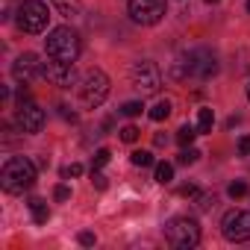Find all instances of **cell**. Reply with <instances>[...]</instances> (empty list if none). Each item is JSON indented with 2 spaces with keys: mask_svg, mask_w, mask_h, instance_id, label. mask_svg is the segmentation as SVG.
Returning a JSON list of instances; mask_svg holds the SVG:
<instances>
[{
  "mask_svg": "<svg viewBox=\"0 0 250 250\" xmlns=\"http://www.w3.org/2000/svg\"><path fill=\"white\" fill-rule=\"evenodd\" d=\"M36 183V165L27 156H12L6 159L3 171H0V186L9 194H24L27 188H33Z\"/></svg>",
  "mask_w": 250,
  "mask_h": 250,
  "instance_id": "1",
  "label": "cell"
},
{
  "mask_svg": "<svg viewBox=\"0 0 250 250\" xmlns=\"http://www.w3.org/2000/svg\"><path fill=\"white\" fill-rule=\"evenodd\" d=\"M77 94H80V103L85 109H97L106 97H109V77L100 71V68H91L83 74V80L77 83Z\"/></svg>",
  "mask_w": 250,
  "mask_h": 250,
  "instance_id": "2",
  "label": "cell"
},
{
  "mask_svg": "<svg viewBox=\"0 0 250 250\" xmlns=\"http://www.w3.org/2000/svg\"><path fill=\"white\" fill-rule=\"evenodd\" d=\"M44 50L50 59L59 62H74L80 56V36L71 27H56L47 39H44Z\"/></svg>",
  "mask_w": 250,
  "mask_h": 250,
  "instance_id": "3",
  "label": "cell"
},
{
  "mask_svg": "<svg viewBox=\"0 0 250 250\" xmlns=\"http://www.w3.org/2000/svg\"><path fill=\"white\" fill-rule=\"evenodd\" d=\"M165 238L171 247H180V250H188V247H197L200 244V224L188 215H180V218H171L165 224Z\"/></svg>",
  "mask_w": 250,
  "mask_h": 250,
  "instance_id": "4",
  "label": "cell"
},
{
  "mask_svg": "<svg viewBox=\"0 0 250 250\" xmlns=\"http://www.w3.org/2000/svg\"><path fill=\"white\" fill-rule=\"evenodd\" d=\"M47 21H50V12H47V3L44 0H24L21 9H18V27L24 33H44L47 30Z\"/></svg>",
  "mask_w": 250,
  "mask_h": 250,
  "instance_id": "5",
  "label": "cell"
},
{
  "mask_svg": "<svg viewBox=\"0 0 250 250\" xmlns=\"http://www.w3.org/2000/svg\"><path fill=\"white\" fill-rule=\"evenodd\" d=\"M130 80H133V88H136L142 97H147V94H156V91H159V85H162V71H159L156 62L142 59V62L133 65Z\"/></svg>",
  "mask_w": 250,
  "mask_h": 250,
  "instance_id": "6",
  "label": "cell"
},
{
  "mask_svg": "<svg viewBox=\"0 0 250 250\" xmlns=\"http://www.w3.org/2000/svg\"><path fill=\"white\" fill-rule=\"evenodd\" d=\"M130 18L142 27H153L165 18V0H130Z\"/></svg>",
  "mask_w": 250,
  "mask_h": 250,
  "instance_id": "7",
  "label": "cell"
},
{
  "mask_svg": "<svg viewBox=\"0 0 250 250\" xmlns=\"http://www.w3.org/2000/svg\"><path fill=\"white\" fill-rule=\"evenodd\" d=\"M221 232L227 241H247L250 238V212H244V209L227 212L221 221Z\"/></svg>",
  "mask_w": 250,
  "mask_h": 250,
  "instance_id": "8",
  "label": "cell"
},
{
  "mask_svg": "<svg viewBox=\"0 0 250 250\" xmlns=\"http://www.w3.org/2000/svg\"><path fill=\"white\" fill-rule=\"evenodd\" d=\"M15 124H18L21 133H39V130L44 127V109H39L33 100L18 103V109H15Z\"/></svg>",
  "mask_w": 250,
  "mask_h": 250,
  "instance_id": "9",
  "label": "cell"
},
{
  "mask_svg": "<svg viewBox=\"0 0 250 250\" xmlns=\"http://www.w3.org/2000/svg\"><path fill=\"white\" fill-rule=\"evenodd\" d=\"M188 68H191V80H209L218 74V59L209 50H188Z\"/></svg>",
  "mask_w": 250,
  "mask_h": 250,
  "instance_id": "10",
  "label": "cell"
},
{
  "mask_svg": "<svg viewBox=\"0 0 250 250\" xmlns=\"http://www.w3.org/2000/svg\"><path fill=\"white\" fill-rule=\"evenodd\" d=\"M12 77L27 85V83H33L36 77H44V65L39 62L36 53H21V56L12 62Z\"/></svg>",
  "mask_w": 250,
  "mask_h": 250,
  "instance_id": "11",
  "label": "cell"
},
{
  "mask_svg": "<svg viewBox=\"0 0 250 250\" xmlns=\"http://www.w3.org/2000/svg\"><path fill=\"white\" fill-rule=\"evenodd\" d=\"M44 77L59 85V88H71L77 85V71H74V62H59V59H50L44 62Z\"/></svg>",
  "mask_w": 250,
  "mask_h": 250,
  "instance_id": "12",
  "label": "cell"
},
{
  "mask_svg": "<svg viewBox=\"0 0 250 250\" xmlns=\"http://www.w3.org/2000/svg\"><path fill=\"white\" fill-rule=\"evenodd\" d=\"M50 3H53L56 12L65 15V18H74V15H80V9H83L80 0H50Z\"/></svg>",
  "mask_w": 250,
  "mask_h": 250,
  "instance_id": "13",
  "label": "cell"
},
{
  "mask_svg": "<svg viewBox=\"0 0 250 250\" xmlns=\"http://www.w3.org/2000/svg\"><path fill=\"white\" fill-rule=\"evenodd\" d=\"M30 209H33V221H36V224H47L50 209H47V203H44L42 197H33V200H30Z\"/></svg>",
  "mask_w": 250,
  "mask_h": 250,
  "instance_id": "14",
  "label": "cell"
},
{
  "mask_svg": "<svg viewBox=\"0 0 250 250\" xmlns=\"http://www.w3.org/2000/svg\"><path fill=\"white\" fill-rule=\"evenodd\" d=\"M212 124H215V112L212 109H200L197 112V133H212Z\"/></svg>",
  "mask_w": 250,
  "mask_h": 250,
  "instance_id": "15",
  "label": "cell"
},
{
  "mask_svg": "<svg viewBox=\"0 0 250 250\" xmlns=\"http://www.w3.org/2000/svg\"><path fill=\"white\" fill-rule=\"evenodd\" d=\"M153 121H165L168 115H171V100H156L153 106H150V112H147Z\"/></svg>",
  "mask_w": 250,
  "mask_h": 250,
  "instance_id": "16",
  "label": "cell"
},
{
  "mask_svg": "<svg viewBox=\"0 0 250 250\" xmlns=\"http://www.w3.org/2000/svg\"><path fill=\"white\" fill-rule=\"evenodd\" d=\"M171 180H174V165H168V162H159V165H156V183L168 186Z\"/></svg>",
  "mask_w": 250,
  "mask_h": 250,
  "instance_id": "17",
  "label": "cell"
},
{
  "mask_svg": "<svg viewBox=\"0 0 250 250\" xmlns=\"http://www.w3.org/2000/svg\"><path fill=\"white\" fill-rule=\"evenodd\" d=\"M197 159H200V150H197V147H191V145H188V147H183V153L177 156V162H180V165H194Z\"/></svg>",
  "mask_w": 250,
  "mask_h": 250,
  "instance_id": "18",
  "label": "cell"
},
{
  "mask_svg": "<svg viewBox=\"0 0 250 250\" xmlns=\"http://www.w3.org/2000/svg\"><path fill=\"white\" fill-rule=\"evenodd\" d=\"M194 136H200L194 127H180V130H177V142H180L183 147H188V145L194 142Z\"/></svg>",
  "mask_w": 250,
  "mask_h": 250,
  "instance_id": "19",
  "label": "cell"
},
{
  "mask_svg": "<svg viewBox=\"0 0 250 250\" xmlns=\"http://www.w3.org/2000/svg\"><path fill=\"white\" fill-rule=\"evenodd\" d=\"M130 159H133L136 168H150V165H153V153H147V150H136Z\"/></svg>",
  "mask_w": 250,
  "mask_h": 250,
  "instance_id": "20",
  "label": "cell"
},
{
  "mask_svg": "<svg viewBox=\"0 0 250 250\" xmlns=\"http://www.w3.org/2000/svg\"><path fill=\"white\" fill-rule=\"evenodd\" d=\"M91 186H94L97 191H106L109 180H106V174H100V168H91Z\"/></svg>",
  "mask_w": 250,
  "mask_h": 250,
  "instance_id": "21",
  "label": "cell"
},
{
  "mask_svg": "<svg viewBox=\"0 0 250 250\" xmlns=\"http://www.w3.org/2000/svg\"><path fill=\"white\" fill-rule=\"evenodd\" d=\"M215 194H197V212H209V209H215Z\"/></svg>",
  "mask_w": 250,
  "mask_h": 250,
  "instance_id": "22",
  "label": "cell"
},
{
  "mask_svg": "<svg viewBox=\"0 0 250 250\" xmlns=\"http://www.w3.org/2000/svg\"><path fill=\"white\" fill-rule=\"evenodd\" d=\"M139 136H142V133H139V127H133V124H127V127H124V130H121V139H124V142H127V145H133V142H139Z\"/></svg>",
  "mask_w": 250,
  "mask_h": 250,
  "instance_id": "23",
  "label": "cell"
},
{
  "mask_svg": "<svg viewBox=\"0 0 250 250\" xmlns=\"http://www.w3.org/2000/svg\"><path fill=\"white\" fill-rule=\"evenodd\" d=\"M142 109H145V106H142L139 100H130V103H124V106H121V112L127 115V118H136V115H142Z\"/></svg>",
  "mask_w": 250,
  "mask_h": 250,
  "instance_id": "24",
  "label": "cell"
},
{
  "mask_svg": "<svg viewBox=\"0 0 250 250\" xmlns=\"http://www.w3.org/2000/svg\"><path fill=\"white\" fill-rule=\"evenodd\" d=\"M227 194H229L232 200H235V197H244V194H247V186H244V183H232V186L227 188Z\"/></svg>",
  "mask_w": 250,
  "mask_h": 250,
  "instance_id": "25",
  "label": "cell"
},
{
  "mask_svg": "<svg viewBox=\"0 0 250 250\" xmlns=\"http://www.w3.org/2000/svg\"><path fill=\"white\" fill-rule=\"evenodd\" d=\"M109 156H112V153H109V150H106V147H100V150H97V153H94V168H103V165H106V162H109Z\"/></svg>",
  "mask_w": 250,
  "mask_h": 250,
  "instance_id": "26",
  "label": "cell"
},
{
  "mask_svg": "<svg viewBox=\"0 0 250 250\" xmlns=\"http://www.w3.org/2000/svg\"><path fill=\"white\" fill-rule=\"evenodd\" d=\"M53 197H56V200L62 203V200H68V197H71V188H68V186H56V191H53Z\"/></svg>",
  "mask_w": 250,
  "mask_h": 250,
  "instance_id": "27",
  "label": "cell"
},
{
  "mask_svg": "<svg viewBox=\"0 0 250 250\" xmlns=\"http://www.w3.org/2000/svg\"><path fill=\"white\" fill-rule=\"evenodd\" d=\"M80 174H83V165H77V162H74V165H68V168L62 171V177H80Z\"/></svg>",
  "mask_w": 250,
  "mask_h": 250,
  "instance_id": "28",
  "label": "cell"
},
{
  "mask_svg": "<svg viewBox=\"0 0 250 250\" xmlns=\"http://www.w3.org/2000/svg\"><path fill=\"white\" fill-rule=\"evenodd\" d=\"M94 241H97L94 232H80V244H83V247H94Z\"/></svg>",
  "mask_w": 250,
  "mask_h": 250,
  "instance_id": "29",
  "label": "cell"
},
{
  "mask_svg": "<svg viewBox=\"0 0 250 250\" xmlns=\"http://www.w3.org/2000/svg\"><path fill=\"white\" fill-rule=\"evenodd\" d=\"M238 153H241V156H250V136H241V142H238Z\"/></svg>",
  "mask_w": 250,
  "mask_h": 250,
  "instance_id": "30",
  "label": "cell"
},
{
  "mask_svg": "<svg viewBox=\"0 0 250 250\" xmlns=\"http://www.w3.org/2000/svg\"><path fill=\"white\" fill-rule=\"evenodd\" d=\"M180 194H183V197H197V186H183Z\"/></svg>",
  "mask_w": 250,
  "mask_h": 250,
  "instance_id": "31",
  "label": "cell"
},
{
  "mask_svg": "<svg viewBox=\"0 0 250 250\" xmlns=\"http://www.w3.org/2000/svg\"><path fill=\"white\" fill-rule=\"evenodd\" d=\"M165 142H168V139H165V136H162V133H156V136H153V145H156V147H162V145H165Z\"/></svg>",
  "mask_w": 250,
  "mask_h": 250,
  "instance_id": "32",
  "label": "cell"
},
{
  "mask_svg": "<svg viewBox=\"0 0 250 250\" xmlns=\"http://www.w3.org/2000/svg\"><path fill=\"white\" fill-rule=\"evenodd\" d=\"M247 100H250V83H247Z\"/></svg>",
  "mask_w": 250,
  "mask_h": 250,
  "instance_id": "33",
  "label": "cell"
},
{
  "mask_svg": "<svg viewBox=\"0 0 250 250\" xmlns=\"http://www.w3.org/2000/svg\"><path fill=\"white\" fill-rule=\"evenodd\" d=\"M247 12H250V0H247Z\"/></svg>",
  "mask_w": 250,
  "mask_h": 250,
  "instance_id": "34",
  "label": "cell"
},
{
  "mask_svg": "<svg viewBox=\"0 0 250 250\" xmlns=\"http://www.w3.org/2000/svg\"><path fill=\"white\" fill-rule=\"evenodd\" d=\"M206 3H215V0H206Z\"/></svg>",
  "mask_w": 250,
  "mask_h": 250,
  "instance_id": "35",
  "label": "cell"
}]
</instances>
